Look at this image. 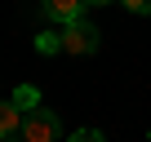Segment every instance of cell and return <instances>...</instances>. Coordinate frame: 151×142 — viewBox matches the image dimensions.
I'll return each instance as SVG.
<instances>
[{
	"label": "cell",
	"mask_w": 151,
	"mask_h": 142,
	"mask_svg": "<svg viewBox=\"0 0 151 142\" xmlns=\"http://www.w3.org/2000/svg\"><path fill=\"white\" fill-rule=\"evenodd\" d=\"M40 5H45V14L58 27H67V22H76V18L85 14V0H40Z\"/></svg>",
	"instance_id": "4"
},
{
	"label": "cell",
	"mask_w": 151,
	"mask_h": 142,
	"mask_svg": "<svg viewBox=\"0 0 151 142\" xmlns=\"http://www.w3.org/2000/svg\"><path fill=\"white\" fill-rule=\"evenodd\" d=\"M36 49H40V53L49 58V53H58V49H62V36H53V31H45V36H36Z\"/></svg>",
	"instance_id": "6"
},
{
	"label": "cell",
	"mask_w": 151,
	"mask_h": 142,
	"mask_svg": "<svg viewBox=\"0 0 151 142\" xmlns=\"http://www.w3.org/2000/svg\"><path fill=\"white\" fill-rule=\"evenodd\" d=\"M85 5H111V0H85Z\"/></svg>",
	"instance_id": "9"
},
{
	"label": "cell",
	"mask_w": 151,
	"mask_h": 142,
	"mask_svg": "<svg viewBox=\"0 0 151 142\" xmlns=\"http://www.w3.org/2000/svg\"><path fill=\"white\" fill-rule=\"evenodd\" d=\"M22 107L14 102H0V142H22Z\"/></svg>",
	"instance_id": "3"
},
{
	"label": "cell",
	"mask_w": 151,
	"mask_h": 142,
	"mask_svg": "<svg viewBox=\"0 0 151 142\" xmlns=\"http://www.w3.org/2000/svg\"><path fill=\"white\" fill-rule=\"evenodd\" d=\"M58 36H62V53H93V49H98V31H93V22H85V18L67 22Z\"/></svg>",
	"instance_id": "2"
},
{
	"label": "cell",
	"mask_w": 151,
	"mask_h": 142,
	"mask_svg": "<svg viewBox=\"0 0 151 142\" xmlns=\"http://www.w3.org/2000/svg\"><path fill=\"white\" fill-rule=\"evenodd\" d=\"M67 142H107V138H102L98 129H76V133H71Z\"/></svg>",
	"instance_id": "7"
},
{
	"label": "cell",
	"mask_w": 151,
	"mask_h": 142,
	"mask_svg": "<svg viewBox=\"0 0 151 142\" xmlns=\"http://www.w3.org/2000/svg\"><path fill=\"white\" fill-rule=\"evenodd\" d=\"M22 142H58V111H45V107L27 111V120H22Z\"/></svg>",
	"instance_id": "1"
},
{
	"label": "cell",
	"mask_w": 151,
	"mask_h": 142,
	"mask_svg": "<svg viewBox=\"0 0 151 142\" xmlns=\"http://www.w3.org/2000/svg\"><path fill=\"white\" fill-rule=\"evenodd\" d=\"M9 102H14V107H22V111H36V107H40V89H31V85H18Z\"/></svg>",
	"instance_id": "5"
},
{
	"label": "cell",
	"mask_w": 151,
	"mask_h": 142,
	"mask_svg": "<svg viewBox=\"0 0 151 142\" xmlns=\"http://www.w3.org/2000/svg\"><path fill=\"white\" fill-rule=\"evenodd\" d=\"M124 9H133V14H151V0H120Z\"/></svg>",
	"instance_id": "8"
}]
</instances>
